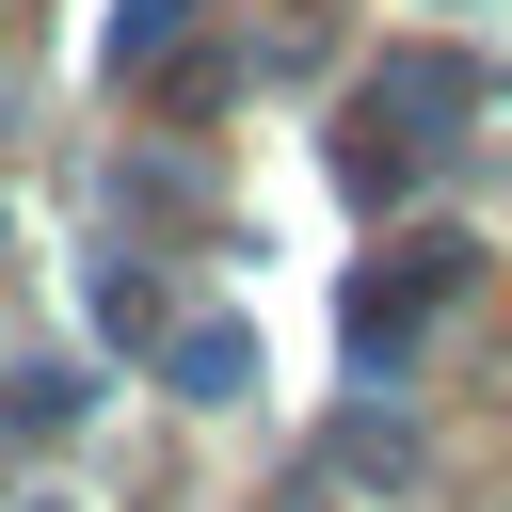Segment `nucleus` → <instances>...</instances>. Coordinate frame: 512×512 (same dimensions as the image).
I'll return each mask as SVG.
<instances>
[{"label": "nucleus", "instance_id": "2", "mask_svg": "<svg viewBox=\"0 0 512 512\" xmlns=\"http://www.w3.org/2000/svg\"><path fill=\"white\" fill-rule=\"evenodd\" d=\"M160 368H176V400H240V368H256V336H240V320H192V336H176Z\"/></svg>", "mask_w": 512, "mask_h": 512}, {"label": "nucleus", "instance_id": "1", "mask_svg": "<svg viewBox=\"0 0 512 512\" xmlns=\"http://www.w3.org/2000/svg\"><path fill=\"white\" fill-rule=\"evenodd\" d=\"M448 288H464V240H416L400 272H368V288H352V352H368V368H400V352H416V320H432Z\"/></svg>", "mask_w": 512, "mask_h": 512}, {"label": "nucleus", "instance_id": "3", "mask_svg": "<svg viewBox=\"0 0 512 512\" xmlns=\"http://www.w3.org/2000/svg\"><path fill=\"white\" fill-rule=\"evenodd\" d=\"M176 16H192V0H128V16H112V64H160V48H176Z\"/></svg>", "mask_w": 512, "mask_h": 512}]
</instances>
